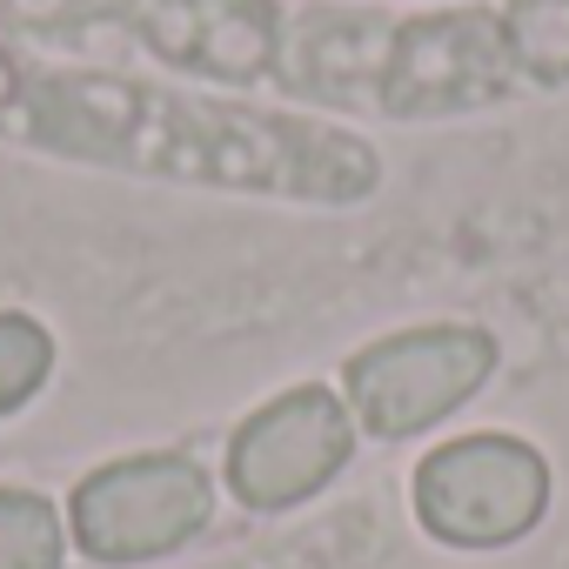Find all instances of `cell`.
Returning <instances> with one entry per match:
<instances>
[{
  "mask_svg": "<svg viewBox=\"0 0 569 569\" xmlns=\"http://www.w3.org/2000/svg\"><path fill=\"white\" fill-rule=\"evenodd\" d=\"M14 128L54 154L148 168V174H188L221 188H261V194H302V201H362L376 188V154L336 121H289V114H248L168 94L134 74H14L8 114Z\"/></svg>",
  "mask_w": 569,
  "mask_h": 569,
  "instance_id": "1",
  "label": "cell"
},
{
  "mask_svg": "<svg viewBox=\"0 0 569 569\" xmlns=\"http://www.w3.org/2000/svg\"><path fill=\"white\" fill-rule=\"evenodd\" d=\"M21 21H114L161 68L208 81H261L281 68L289 8L274 0H8Z\"/></svg>",
  "mask_w": 569,
  "mask_h": 569,
  "instance_id": "2",
  "label": "cell"
},
{
  "mask_svg": "<svg viewBox=\"0 0 569 569\" xmlns=\"http://www.w3.org/2000/svg\"><path fill=\"white\" fill-rule=\"evenodd\" d=\"M496 369V342L462 322H429L382 336L349 356L342 369V402L362 436L376 442H409L436 422H449Z\"/></svg>",
  "mask_w": 569,
  "mask_h": 569,
  "instance_id": "3",
  "label": "cell"
},
{
  "mask_svg": "<svg viewBox=\"0 0 569 569\" xmlns=\"http://www.w3.org/2000/svg\"><path fill=\"white\" fill-rule=\"evenodd\" d=\"M214 516V482L194 456L154 449V456H121L94 476L74 482L68 496V536L94 562H161L181 542H194Z\"/></svg>",
  "mask_w": 569,
  "mask_h": 569,
  "instance_id": "4",
  "label": "cell"
},
{
  "mask_svg": "<svg viewBox=\"0 0 569 569\" xmlns=\"http://www.w3.org/2000/svg\"><path fill=\"white\" fill-rule=\"evenodd\" d=\"M416 522L449 549H502L549 509V469L516 436H456L416 462Z\"/></svg>",
  "mask_w": 569,
  "mask_h": 569,
  "instance_id": "5",
  "label": "cell"
},
{
  "mask_svg": "<svg viewBox=\"0 0 569 569\" xmlns=\"http://www.w3.org/2000/svg\"><path fill=\"white\" fill-rule=\"evenodd\" d=\"M516 88L522 81H516L509 48H502L496 8H462V14L396 21L369 108H382L396 121H436V114H462V108L502 101Z\"/></svg>",
  "mask_w": 569,
  "mask_h": 569,
  "instance_id": "6",
  "label": "cell"
},
{
  "mask_svg": "<svg viewBox=\"0 0 569 569\" xmlns=\"http://www.w3.org/2000/svg\"><path fill=\"white\" fill-rule=\"evenodd\" d=\"M356 456V416L336 389H281L228 442V489L241 509H296L329 489Z\"/></svg>",
  "mask_w": 569,
  "mask_h": 569,
  "instance_id": "7",
  "label": "cell"
},
{
  "mask_svg": "<svg viewBox=\"0 0 569 569\" xmlns=\"http://www.w3.org/2000/svg\"><path fill=\"white\" fill-rule=\"evenodd\" d=\"M496 21H502L516 81H536V88L569 81V0H509V8H496Z\"/></svg>",
  "mask_w": 569,
  "mask_h": 569,
  "instance_id": "8",
  "label": "cell"
},
{
  "mask_svg": "<svg viewBox=\"0 0 569 569\" xmlns=\"http://www.w3.org/2000/svg\"><path fill=\"white\" fill-rule=\"evenodd\" d=\"M61 509L34 489H0V569H61Z\"/></svg>",
  "mask_w": 569,
  "mask_h": 569,
  "instance_id": "9",
  "label": "cell"
},
{
  "mask_svg": "<svg viewBox=\"0 0 569 569\" xmlns=\"http://www.w3.org/2000/svg\"><path fill=\"white\" fill-rule=\"evenodd\" d=\"M54 376V336L21 316V309H0V416L28 409Z\"/></svg>",
  "mask_w": 569,
  "mask_h": 569,
  "instance_id": "10",
  "label": "cell"
}]
</instances>
